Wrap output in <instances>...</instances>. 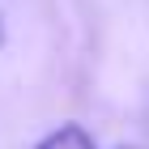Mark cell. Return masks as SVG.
Instances as JSON below:
<instances>
[{
    "instance_id": "cell-1",
    "label": "cell",
    "mask_w": 149,
    "mask_h": 149,
    "mask_svg": "<svg viewBox=\"0 0 149 149\" xmlns=\"http://www.w3.org/2000/svg\"><path fill=\"white\" fill-rule=\"evenodd\" d=\"M34 149H98V141L85 132V124H60V128H51Z\"/></svg>"
}]
</instances>
